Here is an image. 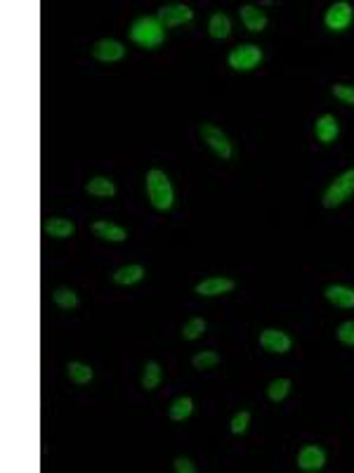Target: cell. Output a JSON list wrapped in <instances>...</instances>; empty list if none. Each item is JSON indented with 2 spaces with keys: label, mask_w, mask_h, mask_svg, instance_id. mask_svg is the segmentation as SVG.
Here are the masks:
<instances>
[{
  "label": "cell",
  "mask_w": 354,
  "mask_h": 473,
  "mask_svg": "<svg viewBox=\"0 0 354 473\" xmlns=\"http://www.w3.org/2000/svg\"><path fill=\"white\" fill-rule=\"evenodd\" d=\"M239 14H241V22H244V26L248 31H253V34H257V31H262L267 26L265 10L255 8V5H241Z\"/></svg>",
  "instance_id": "cell-13"
},
{
  "label": "cell",
  "mask_w": 354,
  "mask_h": 473,
  "mask_svg": "<svg viewBox=\"0 0 354 473\" xmlns=\"http://www.w3.org/2000/svg\"><path fill=\"white\" fill-rule=\"evenodd\" d=\"M161 376H163L161 365L154 362V360H149V362L144 365V371H142V388L144 391H156L158 384H161Z\"/></svg>",
  "instance_id": "cell-20"
},
{
  "label": "cell",
  "mask_w": 354,
  "mask_h": 473,
  "mask_svg": "<svg viewBox=\"0 0 354 473\" xmlns=\"http://www.w3.org/2000/svg\"><path fill=\"white\" fill-rule=\"evenodd\" d=\"M147 194L156 211L173 209V204H175L173 183H170L168 175L163 171H158V168H152V171L147 173Z\"/></svg>",
  "instance_id": "cell-1"
},
{
  "label": "cell",
  "mask_w": 354,
  "mask_h": 473,
  "mask_svg": "<svg viewBox=\"0 0 354 473\" xmlns=\"http://www.w3.org/2000/svg\"><path fill=\"white\" fill-rule=\"evenodd\" d=\"M338 341L345 343V345H354V320L350 322H342L340 327H338Z\"/></svg>",
  "instance_id": "cell-28"
},
{
  "label": "cell",
  "mask_w": 354,
  "mask_h": 473,
  "mask_svg": "<svg viewBox=\"0 0 354 473\" xmlns=\"http://www.w3.org/2000/svg\"><path fill=\"white\" fill-rule=\"evenodd\" d=\"M288 391H291V379H274L267 386V397L272 402H281L288 395Z\"/></svg>",
  "instance_id": "cell-25"
},
{
  "label": "cell",
  "mask_w": 354,
  "mask_h": 473,
  "mask_svg": "<svg viewBox=\"0 0 354 473\" xmlns=\"http://www.w3.org/2000/svg\"><path fill=\"white\" fill-rule=\"evenodd\" d=\"M326 466V452L319 445H307L298 452V469L305 473H316Z\"/></svg>",
  "instance_id": "cell-9"
},
{
  "label": "cell",
  "mask_w": 354,
  "mask_h": 473,
  "mask_svg": "<svg viewBox=\"0 0 354 473\" xmlns=\"http://www.w3.org/2000/svg\"><path fill=\"white\" fill-rule=\"evenodd\" d=\"M191 412H194V400H191V397H187V395L177 397V400L168 409V414H170V419H173V422H185L187 417H191Z\"/></svg>",
  "instance_id": "cell-21"
},
{
  "label": "cell",
  "mask_w": 354,
  "mask_h": 473,
  "mask_svg": "<svg viewBox=\"0 0 354 473\" xmlns=\"http://www.w3.org/2000/svg\"><path fill=\"white\" fill-rule=\"evenodd\" d=\"M198 132H201V137H203V142H206L208 147H211L213 152L217 154V157H222V159H232V142H229V137L224 135L222 130L217 128V126H213V124H201V128H198Z\"/></svg>",
  "instance_id": "cell-5"
},
{
  "label": "cell",
  "mask_w": 354,
  "mask_h": 473,
  "mask_svg": "<svg viewBox=\"0 0 354 473\" xmlns=\"http://www.w3.org/2000/svg\"><path fill=\"white\" fill-rule=\"evenodd\" d=\"M52 301H55V305L64 308V310H71V308L78 305V294L73 289H67V286H62V289L52 291Z\"/></svg>",
  "instance_id": "cell-23"
},
{
  "label": "cell",
  "mask_w": 354,
  "mask_h": 473,
  "mask_svg": "<svg viewBox=\"0 0 354 473\" xmlns=\"http://www.w3.org/2000/svg\"><path fill=\"white\" fill-rule=\"evenodd\" d=\"M248 424H250V412H246V409H241L239 414L232 419V433L234 435H241V433H246V428H248Z\"/></svg>",
  "instance_id": "cell-27"
},
{
  "label": "cell",
  "mask_w": 354,
  "mask_h": 473,
  "mask_svg": "<svg viewBox=\"0 0 354 473\" xmlns=\"http://www.w3.org/2000/svg\"><path fill=\"white\" fill-rule=\"evenodd\" d=\"M217 362H220V355L213 353V350H201V353H196L194 358H191V365H194V369L198 371L213 369Z\"/></svg>",
  "instance_id": "cell-26"
},
{
  "label": "cell",
  "mask_w": 354,
  "mask_h": 473,
  "mask_svg": "<svg viewBox=\"0 0 354 473\" xmlns=\"http://www.w3.org/2000/svg\"><path fill=\"white\" fill-rule=\"evenodd\" d=\"M314 132H316V140L324 142V145H331V142L338 137L340 132V126H338V119L333 114H324L316 119L314 124Z\"/></svg>",
  "instance_id": "cell-12"
},
{
  "label": "cell",
  "mask_w": 354,
  "mask_h": 473,
  "mask_svg": "<svg viewBox=\"0 0 354 473\" xmlns=\"http://www.w3.org/2000/svg\"><path fill=\"white\" fill-rule=\"evenodd\" d=\"M67 371H69V379H71L73 384H78V386L90 384V379L95 376V371L90 369L88 365H83V362H69Z\"/></svg>",
  "instance_id": "cell-22"
},
{
  "label": "cell",
  "mask_w": 354,
  "mask_h": 473,
  "mask_svg": "<svg viewBox=\"0 0 354 473\" xmlns=\"http://www.w3.org/2000/svg\"><path fill=\"white\" fill-rule=\"evenodd\" d=\"M333 95L340 102L354 104V86H333Z\"/></svg>",
  "instance_id": "cell-29"
},
{
  "label": "cell",
  "mask_w": 354,
  "mask_h": 473,
  "mask_svg": "<svg viewBox=\"0 0 354 473\" xmlns=\"http://www.w3.org/2000/svg\"><path fill=\"white\" fill-rule=\"evenodd\" d=\"M354 19V10L350 3H345V0H340V3H333L329 10H326V17L324 22L329 26L331 31H345L347 26L352 24Z\"/></svg>",
  "instance_id": "cell-6"
},
{
  "label": "cell",
  "mask_w": 354,
  "mask_h": 473,
  "mask_svg": "<svg viewBox=\"0 0 354 473\" xmlns=\"http://www.w3.org/2000/svg\"><path fill=\"white\" fill-rule=\"evenodd\" d=\"M326 299L338 308H354V289L342 284H331L326 289Z\"/></svg>",
  "instance_id": "cell-17"
},
{
  "label": "cell",
  "mask_w": 354,
  "mask_h": 473,
  "mask_svg": "<svg viewBox=\"0 0 354 473\" xmlns=\"http://www.w3.org/2000/svg\"><path fill=\"white\" fill-rule=\"evenodd\" d=\"M208 34L217 41L227 38V36L232 34V19H229V14H224V12L213 14L211 22H208Z\"/></svg>",
  "instance_id": "cell-19"
},
{
  "label": "cell",
  "mask_w": 354,
  "mask_h": 473,
  "mask_svg": "<svg viewBox=\"0 0 354 473\" xmlns=\"http://www.w3.org/2000/svg\"><path fill=\"white\" fill-rule=\"evenodd\" d=\"M85 192L90 196H99V199H109V196L116 194V185L114 180L104 178V175H97V178H93L88 185H85Z\"/></svg>",
  "instance_id": "cell-18"
},
{
  "label": "cell",
  "mask_w": 354,
  "mask_h": 473,
  "mask_svg": "<svg viewBox=\"0 0 354 473\" xmlns=\"http://www.w3.org/2000/svg\"><path fill=\"white\" fill-rule=\"evenodd\" d=\"M229 67L234 69V71H250V69H255L257 65L262 62V50L257 45H239L234 47L232 52H229L227 57Z\"/></svg>",
  "instance_id": "cell-4"
},
{
  "label": "cell",
  "mask_w": 354,
  "mask_h": 473,
  "mask_svg": "<svg viewBox=\"0 0 354 473\" xmlns=\"http://www.w3.org/2000/svg\"><path fill=\"white\" fill-rule=\"evenodd\" d=\"M165 26L158 22L156 17H139L135 24L130 26V38L135 41L137 45L147 47V50H154L163 43L165 38Z\"/></svg>",
  "instance_id": "cell-2"
},
{
  "label": "cell",
  "mask_w": 354,
  "mask_h": 473,
  "mask_svg": "<svg viewBox=\"0 0 354 473\" xmlns=\"http://www.w3.org/2000/svg\"><path fill=\"white\" fill-rule=\"evenodd\" d=\"M260 345L267 350V353H274V355H286L291 350V336L281 329H265L260 334Z\"/></svg>",
  "instance_id": "cell-8"
},
{
  "label": "cell",
  "mask_w": 354,
  "mask_h": 473,
  "mask_svg": "<svg viewBox=\"0 0 354 473\" xmlns=\"http://www.w3.org/2000/svg\"><path fill=\"white\" fill-rule=\"evenodd\" d=\"M156 19L163 26H180L194 19V10L189 5H163V8L156 12Z\"/></svg>",
  "instance_id": "cell-7"
},
{
  "label": "cell",
  "mask_w": 354,
  "mask_h": 473,
  "mask_svg": "<svg viewBox=\"0 0 354 473\" xmlns=\"http://www.w3.org/2000/svg\"><path fill=\"white\" fill-rule=\"evenodd\" d=\"M43 230H45V235L52 239H69L76 232V225H73L71 220H67V218H47V220L43 222Z\"/></svg>",
  "instance_id": "cell-14"
},
{
  "label": "cell",
  "mask_w": 354,
  "mask_h": 473,
  "mask_svg": "<svg viewBox=\"0 0 354 473\" xmlns=\"http://www.w3.org/2000/svg\"><path fill=\"white\" fill-rule=\"evenodd\" d=\"M144 275H147V270H144L142 265H126V268H118L116 273L111 275V279H114V284L132 286V284H137V281H142Z\"/></svg>",
  "instance_id": "cell-16"
},
{
  "label": "cell",
  "mask_w": 354,
  "mask_h": 473,
  "mask_svg": "<svg viewBox=\"0 0 354 473\" xmlns=\"http://www.w3.org/2000/svg\"><path fill=\"white\" fill-rule=\"evenodd\" d=\"M229 291H234V279H229V277H208L196 284V294L206 296V299L229 294Z\"/></svg>",
  "instance_id": "cell-11"
},
{
  "label": "cell",
  "mask_w": 354,
  "mask_h": 473,
  "mask_svg": "<svg viewBox=\"0 0 354 473\" xmlns=\"http://www.w3.org/2000/svg\"><path fill=\"white\" fill-rule=\"evenodd\" d=\"M175 471L177 473H196V466L191 464L187 457H177V459H175Z\"/></svg>",
  "instance_id": "cell-30"
},
{
  "label": "cell",
  "mask_w": 354,
  "mask_h": 473,
  "mask_svg": "<svg viewBox=\"0 0 354 473\" xmlns=\"http://www.w3.org/2000/svg\"><path fill=\"white\" fill-rule=\"evenodd\" d=\"M93 232H95V237L104 239V242H126V239H128V232L123 230L121 225L109 222V220L93 222Z\"/></svg>",
  "instance_id": "cell-15"
},
{
  "label": "cell",
  "mask_w": 354,
  "mask_h": 473,
  "mask_svg": "<svg viewBox=\"0 0 354 473\" xmlns=\"http://www.w3.org/2000/svg\"><path fill=\"white\" fill-rule=\"evenodd\" d=\"M93 57L99 62H118L126 57V47H123L121 41L102 38L93 45Z\"/></svg>",
  "instance_id": "cell-10"
},
{
  "label": "cell",
  "mask_w": 354,
  "mask_h": 473,
  "mask_svg": "<svg viewBox=\"0 0 354 473\" xmlns=\"http://www.w3.org/2000/svg\"><path fill=\"white\" fill-rule=\"evenodd\" d=\"M206 320L203 317H191L189 322L182 327V336L187 338V341H196V338H201L203 336V332H206Z\"/></svg>",
  "instance_id": "cell-24"
},
{
  "label": "cell",
  "mask_w": 354,
  "mask_h": 473,
  "mask_svg": "<svg viewBox=\"0 0 354 473\" xmlns=\"http://www.w3.org/2000/svg\"><path fill=\"white\" fill-rule=\"evenodd\" d=\"M352 194H354V168L352 171H345L342 175H338L333 183L329 185V189L324 192L321 204H324L326 209H335V206L345 204Z\"/></svg>",
  "instance_id": "cell-3"
}]
</instances>
